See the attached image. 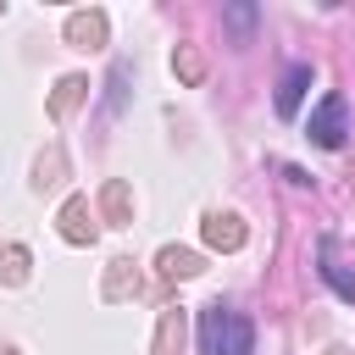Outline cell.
<instances>
[{"mask_svg": "<svg viewBox=\"0 0 355 355\" xmlns=\"http://www.w3.org/2000/svg\"><path fill=\"white\" fill-rule=\"evenodd\" d=\"M200 349L205 355H255V322L233 305H205L200 311Z\"/></svg>", "mask_w": 355, "mask_h": 355, "instance_id": "cell-1", "label": "cell"}, {"mask_svg": "<svg viewBox=\"0 0 355 355\" xmlns=\"http://www.w3.org/2000/svg\"><path fill=\"white\" fill-rule=\"evenodd\" d=\"M305 133H311V144L338 150L344 133H349V100H344V94H322L316 111H311V122H305Z\"/></svg>", "mask_w": 355, "mask_h": 355, "instance_id": "cell-2", "label": "cell"}, {"mask_svg": "<svg viewBox=\"0 0 355 355\" xmlns=\"http://www.w3.org/2000/svg\"><path fill=\"white\" fill-rule=\"evenodd\" d=\"M305 89H311V67H305V61H294V67L283 72V83H277V116H294V111H300V100H305Z\"/></svg>", "mask_w": 355, "mask_h": 355, "instance_id": "cell-3", "label": "cell"}, {"mask_svg": "<svg viewBox=\"0 0 355 355\" xmlns=\"http://www.w3.org/2000/svg\"><path fill=\"white\" fill-rule=\"evenodd\" d=\"M322 277H327V288H333L338 300H355V277L338 266V244H333V239H322Z\"/></svg>", "mask_w": 355, "mask_h": 355, "instance_id": "cell-4", "label": "cell"}]
</instances>
